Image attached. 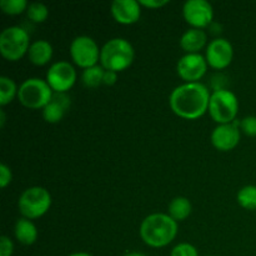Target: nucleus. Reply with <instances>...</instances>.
I'll use <instances>...</instances> for the list:
<instances>
[{"mask_svg":"<svg viewBox=\"0 0 256 256\" xmlns=\"http://www.w3.org/2000/svg\"><path fill=\"white\" fill-rule=\"evenodd\" d=\"M29 60L36 66L46 65L52 58V46L46 40H36L32 42L28 52Z\"/></svg>","mask_w":256,"mask_h":256,"instance_id":"f3484780","label":"nucleus"},{"mask_svg":"<svg viewBox=\"0 0 256 256\" xmlns=\"http://www.w3.org/2000/svg\"><path fill=\"white\" fill-rule=\"evenodd\" d=\"M239 110V102L230 90H214L210 95L209 114L212 119L219 125L234 122Z\"/></svg>","mask_w":256,"mask_h":256,"instance_id":"39448f33","label":"nucleus"},{"mask_svg":"<svg viewBox=\"0 0 256 256\" xmlns=\"http://www.w3.org/2000/svg\"><path fill=\"white\" fill-rule=\"evenodd\" d=\"M184 19L194 29L209 26L214 18V10L206 0H188L182 6Z\"/></svg>","mask_w":256,"mask_h":256,"instance_id":"9d476101","label":"nucleus"},{"mask_svg":"<svg viewBox=\"0 0 256 256\" xmlns=\"http://www.w3.org/2000/svg\"><path fill=\"white\" fill-rule=\"evenodd\" d=\"M192 202L188 198L178 196L172 199L169 204V215L175 222H182L192 214Z\"/></svg>","mask_w":256,"mask_h":256,"instance_id":"6ab92c4d","label":"nucleus"},{"mask_svg":"<svg viewBox=\"0 0 256 256\" xmlns=\"http://www.w3.org/2000/svg\"><path fill=\"white\" fill-rule=\"evenodd\" d=\"M240 129L248 136H256V116H246L240 122Z\"/></svg>","mask_w":256,"mask_h":256,"instance_id":"a878e982","label":"nucleus"},{"mask_svg":"<svg viewBox=\"0 0 256 256\" xmlns=\"http://www.w3.org/2000/svg\"><path fill=\"white\" fill-rule=\"evenodd\" d=\"M52 88L46 80L39 78H30L26 79L18 90V99L28 109H44L52 100Z\"/></svg>","mask_w":256,"mask_h":256,"instance_id":"20e7f679","label":"nucleus"},{"mask_svg":"<svg viewBox=\"0 0 256 256\" xmlns=\"http://www.w3.org/2000/svg\"><path fill=\"white\" fill-rule=\"evenodd\" d=\"M26 15L32 22H44L49 16V9L42 2H32L28 6Z\"/></svg>","mask_w":256,"mask_h":256,"instance_id":"5701e85b","label":"nucleus"},{"mask_svg":"<svg viewBox=\"0 0 256 256\" xmlns=\"http://www.w3.org/2000/svg\"><path fill=\"white\" fill-rule=\"evenodd\" d=\"M240 142V122L218 125L212 132V144L219 152H230Z\"/></svg>","mask_w":256,"mask_h":256,"instance_id":"ddd939ff","label":"nucleus"},{"mask_svg":"<svg viewBox=\"0 0 256 256\" xmlns=\"http://www.w3.org/2000/svg\"><path fill=\"white\" fill-rule=\"evenodd\" d=\"M18 88L14 80L8 76L0 78V105L10 104L14 100L15 96H18Z\"/></svg>","mask_w":256,"mask_h":256,"instance_id":"412c9836","label":"nucleus"},{"mask_svg":"<svg viewBox=\"0 0 256 256\" xmlns=\"http://www.w3.org/2000/svg\"><path fill=\"white\" fill-rule=\"evenodd\" d=\"M170 256H199L196 248L189 242H180L172 248Z\"/></svg>","mask_w":256,"mask_h":256,"instance_id":"393cba45","label":"nucleus"},{"mask_svg":"<svg viewBox=\"0 0 256 256\" xmlns=\"http://www.w3.org/2000/svg\"><path fill=\"white\" fill-rule=\"evenodd\" d=\"M238 202L242 208L246 210H256V186L248 185L242 188L238 192Z\"/></svg>","mask_w":256,"mask_h":256,"instance_id":"4be33fe9","label":"nucleus"},{"mask_svg":"<svg viewBox=\"0 0 256 256\" xmlns=\"http://www.w3.org/2000/svg\"><path fill=\"white\" fill-rule=\"evenodd\" d=\"M208 36L204 30L192 29L186 30L180 39V46L188 54H199L200 50L206 45Z\"/></svg>","mask_w":256,"mask_h":256,"instance_id":"dca6fc26","label":"nucleus"},{"mask_svg":"<svg viewBox=\"0 0 256 256\" xmlns=\"http://www.w3.org/2000/svg\"><path fill=\"white\" fill-rule=\"evenodd\" d=\"M26 0H2L0 2V8L2 12L8 15H19L22 12L28 10Z\"/></svg>","mask_w":256,"mask_h":256,"instance_id":"b1692460","label":"nucleus"},{"mask_svg":"<svg viewBox=\"0 0 256 256\" xmlns=\"http://www.w3.org/2000/svg\"><path fill=\"white\" fill-rule=\"evenodd\" d=\"M208 256H214V255H208Z\"/></svg>","mask_w":256,"mask_h":256,"instance_id":"72a5a7b5","label":"nucleus"},{"mask_svg":"<svg viewBox=\"0 0 256 256\" xmlns=\"http://www.w3.org/2000/svg\"><path fill=\"white\" fill-rule=\"evenodd\" d=\"M100 52L98 44L92 38L86 35L76 36L70 44V56L78 66L88 69L98 65L100 60Z\"/></svg>","mask_w":256,"mask_h":256,"instance_id":"6e6552de","label":"nucleus"},{"mask_svg":"<svg viewBox=\"0 0 256 256\" xmlns=\"http://www.w3.org/2000/svg\"><path fill=\"white\" fill-rule=\"evenodd\" d=\"M30 45L29 34L20 26L6 28L0 34V52L9 62L22 59L29 52Z\"/></svg>","mask_w":256,"mask_h":256,"instance_id":"423d86ee","label":"nucleus"},{"mask_svg":"<svg viewBox=\"0 0 256 256\" xmlns=\"http://www.w3.org/2000/svg\"><path fill=\"white\" fill-rule=\"evenodd\" d=\"M18 206L25 219H38L46 214L52 206V195L42 186L29 188L20 195Z\"/></svg>","mask_w":256,"mask_h":256,"instance_id":"0eeeda50","label":"nucleus"},{"mask_svg":"<svg viewBox=\"0 0 256 256\" xmlns=\"http://www.w3.org/2000/svg\"><path fill=\"white\" fill-rule=\"evenodd\" d=\"M104 74L105 69L102 66H99V65L88 68V69H85L82 72V82H84V85L86 88L95 89V88L100 86V84H102V82H104Z\"/></svg>","mask_w":256,"mask_h":256,"instance_id":"aec40b11","label":"nucleus"},{"mask_svg":"<svg viewBox=\"0 0 256 256\" xmlns=\"http://www.w3.org/2000/svg\"><path fill=\"white\" fill-rule=\"evenodd\" d=\"M139 4L142 6L149 8V9H159V8H162L166 4H169V2L168 0H140Z\"/></svg>","mask_w":256,"mask_h":256,"instance_id":"c85d7f7f","label":"nucleus"},{"mask_svg":"<svg viewBox=\"0 0 256 256\" xmlns=\"http://www.w3.org/2000/svg\"><path fill=\"white\" fill-rule=\"evenodd\" d=\"M15 238L19 242L24 245H32L38 239V229L32 220L22 218L15 224Z\"/></svg>","mask_w":256,"mask_h":256,"instance_id":"a211bd4d","label":"nucleus"},{"mask_svg":"<svg viewBox=\"0 0 256 256\" xmlns=\"http://www.w3.org/2000/svg\"><path fill=\"white\" fill-rule=\"evenodd\" d=\"M12 178V175L10 168L5 164L0 165V186H2V189H5V188L10 184Z\"/></svg>","mask_w":256,"mask_h":256,"instance_id":"bb28decb","label":"nucleus"},{"mask_svg":"<svg viewBox=\"0 0 256 256\" xmlns=\"http://www.w3.org/2000/svg\"><path fill=\"white\" fill-rule=\"evenodd\" d=\"M142 5L136 0H115L112 2L110 12L115 22L122 25H132L140 19Z\"/></svg>","mask_w":256,"mask_h":256,"instance_id":"4468645a","label":"nucleus"},{"mask_svg":"<svg viewBox=\"0 0 256 256\" xmlns=\"http://www.w3.org/2000/svg\"><path fill=\"white\" fill-rule=\"evenodd\" d=\"M76 82V72L68 62H58L49 68L46 82L54 92H66Z\"/></svg>","mask_w":256,"mask_h":256,"instance_id":"1a4fd4ad","label":"nucleus"},{"mask_svg":"<svg viewBox=\"0 0 256 256\" xmlns=\"http://www.w3.org/2000/svg\"><path fill=\"white\" fill-rule=\"evenodd\" d=\"M70 104L72 102L66 92H54L49 104L42 109V118L46 122L56 124L66 114Z\"/></svg>","mask_w":256,"mask_h":256,"instance_id":"2eb2a0df","label":"nucleus"},{"mask_svg":"<svg viewBox=\"0 0 256 256\" xmlns=\"http://www.w3.org/2000/svg\"><path fill=\"white\" fill-rule=\"evenodd\" d=\"M210 92L202 82H185L170 94V108L178 116L195 120L209 110Z\"/></svg>","mask_w":256,"mask_h":256,"instance_id":"f257e3e1","label":"nucleus"},{"mask_svg":"<svg viewBox=\"0 0 256 256\" xmlns=\"http://www.w3.org/2000/svg\"><path fill=\"white\" fill-rule=\"evenodd\" d=\"M4 125H5V112L4 110H2V112H0V126L4 128Z\"/></svg>","mask_w":256,"mask_h":256,"instance_id":"7c9ffc66","label":"nucleus"},{"mask_svg":"<svg viewBox=\"0 0 256 256\" xmlns=\"http://www.w3.org/2000/svg\"><path fill=\"white\" fill-rule=\"evenodd\" d=\"M178 235V222L169 214H150L140 225L142 242L152 248H164Z\"/></svg>","mask_w":256,"mask_h":256,"instance_id":"f03ea898","label":"nucleus"},{"mask_svg":"<svg viewBox=\"0 0 256 256\" xmlns=\"http://www.w3.org/2000/svg\"><path fill=\"white\" fill-rule=\"evenodd\" d=\"M134 48L122 38H114L104 44L100 52V64L105 70L119 72L134 62Z\"/></svg>","mask_w":256,"mask_h":256,"instance_id":"7ed1b4c3","label":"nucleus"},{"mask_svg":"<svg viewBox=\"0 0 256 256\" xmlns=\"http://www.w3.org/2000/svg\"><path fill=\"white\" fill-rule=\"evenodd\" d=\"M232 56H234L232 45L224 38H216L210 42L205 54L208 65L216 70H222L229 66L232 62Z\"/></svg>","mask_w":256,"mask_h":256,"instance_id":"9b49d317","label":"nucleus"},{"mask_svg":"<svg viewBox=\"0 0 256 256\" xmlns=\"http://www.w3.org/2000/svg\"><path fill=\"white\" fill-rule=\"evenodd\" d=\"M208 62L202 54H186L178 62V75L185 82H199L206 74Z\"/></svg>","mask_w":256,"mask_h":256,"instance_id":"f8f14e48","label":"nucleus"},{"mask_svg":"<svg viewBox=\"0 0 256 256\" xmlns=\"http://www.w3.org/2000/svg\"><path fill=\"white\" fill-rule=\"evenodd\" d=\"M14 245L8 236L0 238V256H12Z\"/></svg>","mask_w":256,"mask_h":256,"instance_id":"cd10ccee","label":"nucleus"},{"mask_svg":"<svg viewBox=\"0 0 256 256\" xmlns=\"http://www.w3.org/2000/svg\"><path fill=\"white\" fill-rule=\"evenodd\" d=\"M124 256H146L145 254H142V252H128V254H125Z\"/></svg>","mask_w":256,"mask_h":256,"instance_id":"2f4dec72","label":"nucleus"},{"mask_svg":"<svg viewBox=\"0 0 256 256\" xmlns=\"http://www.w3.org/2000/svg\"><path fill=\"white\" fill-rule=\"evenodd\" d=\"M118 80V72H110V70H105L104 74V82L102 84L105 85H114Z\"/></svg>","mask_w":256,"mask_h":256,"instance_id":"c756f323","label":"nucleus"},{"mask_svg":"<svg viewBox=\"0 0 256 256\" xmlns=\"http://www.w3.org/2000/svg\"><path fill=\"white\" fill-rule=\"evenodd\" d=\"M69 256H92V255L88 254V252H74V254H72Z\"/></svg>","mask_w":256,"mask_h":256,"instance_id":"473e14b6","label":"nucleus"}]
</instances>
